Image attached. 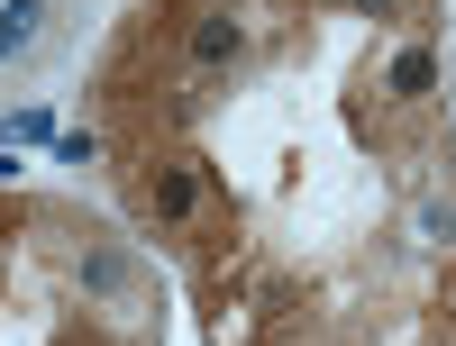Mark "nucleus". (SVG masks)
I'll use <instances>...</instances> for the list:
<instances>
[{"instance_id":"f03ea898","label":"nucleus","mask_w":456,"mask_h":346,"mask_svg":"<svg viewBox=\"0 0 456 346\" xmlns=\"http://www.w3.org/2000/svg\"><path fill=\"white\" fill-rule=\"evenodd\" d=\"M128 283H137V255H128V246H83V255H73V292L119 301Z\"/></svg>"},{"instance_id":"0eeeda50","label":"nucleus","mask_w":456,"mask_h":346,"mask_svg":"<svg viewBox=\"0 0 456 346\" xmlns=\"http://www.w3.org/2000/svg\"><path fill=\"white\" fill-rule=\"evenodd\" d=\"M55 165H101V137H92V128H64V137H55Z\"/></svg>"},{"instance_id":"20e7f679","label":"nucleus","mask_w":456,"mask_h":346,"mask_svg":"<svg viewBox=\"0 0 456 346\" xmlns=\"http://www.w3.org/2000/svg\"><path fill=\"white\" fill-rule=\"evenodd\" d=\"M384 92H393V101H429V92H438V55H429V46H402V55L384 64Z\"/></svg>"},{"instance_id":"39448f33","label":"nucleus","mask_w":456,"mask_h":346,"mask_svg":"<svg viewBox=\"0 0 456 346\" xmlns=\"http://www.w3.org/2000/svg\"><path fill=\"white\" fill-rule=\"evenodd\" d=\"M37 19H46V0H10V10H0V64L37 46Z\"/></svg>"},{"instance_id":"7ed1b4c3","label":"nucleus","mask_w":456,"mask_h":346,"mask_svg":"<svg viewBox=\"0 0 456 346\" xmlns=\"http://www.w3.org/2000/svg\"><path fill=\"white\" fill-rule=\"evenodd\" d=\"M183 46H192L201 73H219V64H238V55H247V28L228 19V10H210V19H192V36H183Z\"/></svg>"},{"instance_id":"423d86ee","label":"nucleus","mask_w":456,"mask_h":346,"mask_svg":"<svg viewBox=\"0 0 456 346\" xmlns=\"http://www.w3.org/2000/svg\"><path fill=\"white\" fill-rule=\"evenodd\" d=\"M420 237H429V246H456V201H447V191L420 201Z\"/></svg>"},{"instance_id":"f257e3e1","label":"nucleus","mask_w":456,"mask_h":346,"mask_svg":"<svg viewBox=\"0 0 456 346\" xmlns=\"http://www.w3.org/2000/svg\"><path fill=\"white\" fill-rule=\"evenodd\" d=\"M137 201H146V219L156 228H192V210H201V165H146V182H137Z\"/></svg>"},{"instance_id":"1a4fd4ad","label":"nucleus","mask_w":456,"mask_h":346,"mask_svg":"<svg viewBox=\"0 0 456 346\" xmlns=\"http://www.w3.org/2000/svg\"><path fill=\"white\" fill-rule=\"evenodd\" d=\"M356 10H365V19H402L411 0H356Z\"/></svg>"},{"instance_id":"6e6552de","label":"nucleus","mask_w":456,"mask_h":346,"mask_svg":"<svg viewBox=\"0 0 456 346\" xmlns=\"http://www.w3.org/2000/svg\"><path fill=\"white\" fill-rule=\"evenodd\" d=\"M10 137H19V146H55V109H19Z\"/></svg>"}]
</instances>
